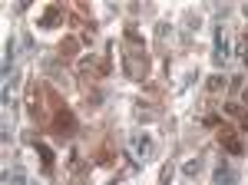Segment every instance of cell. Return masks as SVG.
Returning a JSON list of instances; mask_svg holds the SVG:
<instances>
[{
	"mask_svg": "<svg viewBox=\"0 0 248 185\" xmlns=\"http://www.w3.org/2000/svg\"><path fill=\"white\" fill-rule=\"evenodd\" d=\"M229 56H232V50H229V43H225V37H222V27H218V30L212 33V63H215V66H225Z\"/></svg>",
	"mask_w": 248,
	"mask_h": 185,
	"instance_id": "obj_1",
	"label": "cell"
},
{
	"mask_svg": "<svg viewBox=\"0 0 248 185\" xmlns=\"http://www.w3.org/2000/svg\"><path fill=\"white\" fill-rule=\"evenodd\" d=\"M212 182L215 185H238V169L229 166V162H222V166L212 172Z\"/></svg>",
	"mask_w": 248,
	"mask_h": 185,
	"instance_id": "obj_2",
	"label": "cell"
},
{
	"mask_svg": "<svg viewBox=\"0 0 248 185\" xmlns=\"http://www.w3.org/2000/svg\"><path fill=\"white\" fill-rule=\"evenodd\" d=\"M133 149H136V155H139V159H153V152H155V146H153V139H149V136H136Z\"/></svg>",
	"mask_w": 248,
	"mask_h": 185,
	"instance_id": "obj_3",
	"label": "cell"
},
{
	"mask_svg": "<svg viewBox=\"0 0 248 185\" xmlns=\"http://www.w3.org/2000/svg\"><path fill=\"white\" fill-rule=\"evenodd\" d=\"M3 185H30V182H27V172H23V166H14L10 172H3Z\"/></svg>",
	"mask_w": 248,
	"mask_h": 185,
	"instance_id": "obj_4",
	"label": "cell"
},
{
	"mask_svg": "<svg viewBox=\"0 0 248 185\" xmlns=\"http://www.w3.org/2000/svg\"><path fill=\"white\" fill-rule=\"evenodd\" d=\"M33 146H37V152L43 155V166H46V169H53V149L46 146V142H33Z\"/></svg>",
	"mask_w": 248,
	"mask_h": 185,
	"instance_id": "obj_5",
	"label": "cell"
},
{
	"mask_svg": "<svg viewBox=\"0 0 248 185\" xmlns=\"http://www.w3.org/2000/svg\"><path fill=\"white\" fill-rule=\"evenodd\" d=\"M186 175H199L202 172V159H192V162H186V169H182Z\"/></svg>",
	"mask_w": 248,
	"mask_h": 185,
	"instance_id": "obj_6",
	"label": "cell"
},
{
	"mask_svg": "<svg viewBox=\"0 0 248 185\" xmlns=\"http://www.w3.org/2000/svg\"><path fill=\"white\" fill-rule=\"evenodd\" d=\"M30 185H37V182H30Z\"/></svg>",
	"mask_w": 248,
	"mask_h": 185,
	"instance_id": "obj_7",
	"label": "cell"
},
{
	"mask_svg": "<svg viewBox=\"0 0 248 185\" xmlns=\"http://www.w3.org/2000/svg\"><path fill=\"white\" fill-rule=\"evenodd\" d=\"M109 185H116V182H109Z\"/></svg>",
	"mask_w": 248,
	"mask_h": 185,
	"instance_id": "obj_8",
	"label": "cell"
}]
</instances>
